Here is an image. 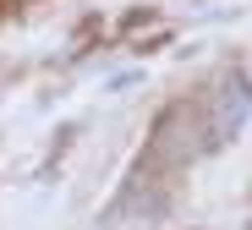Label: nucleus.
Returning a JSON list of instances; mask_svg holds the SVG:
<instances>
[{
    "label": "nucleus",
    "mask_w": 252,
    "mask_h": 230,
    "mask_svg": "<svg viewBox=\"0 0 252 230\" xmlns=\"http://www.w3.org/2000/svg\"><path fill=\"white\" fill-rule=\"evenodd\" d=\"M247 115H252V82H247V71H220L214 77V88H208V121H203V131H208V148L214 143H230V137L247 126Z\"/></svg>",
    "instance_id": "obj_1"
},
{
    "label": "nucleus",
    "mask_w": 252,
    "mask_h": 230,
    "mask_svg": "<svg viewBox=\"0 0 252 230\" xmlns=\"http://www.w3.org/2000/svg\"><path fill=\"white\" fill-rule=\"evenodd\" d=\"M203 148H208V131H203V121H197V110L176 104V110H164V115H159L154 143H148V159L176 170V164H192Z\"/></svg>",
    "instance_id": "obj_2"
}]
</instances>
